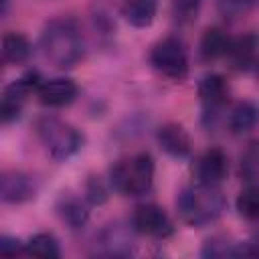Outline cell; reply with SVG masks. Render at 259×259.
<instances>
[{
    "label": "cell",
    "mask_w": 259,
    "mask_h": 259,
    "mask_svg": "<svg viewBox=\"0 0 259 259\" xmlns=\"http://www.w3.org/2000/svg\"><path fill=\"white\" fill-rule=\"evenodd\" d=\"M45 59L57 69H73L85 55V40L75 18L61 16L47 22L40 34Z\"/></svg>",
    "instance_id": "obj_1"
},
{
    "label": "cell",
    "mask_w": 259,
    "mask_h": 259,
    "mask_svg": "<svg viewBox=\"0 0 259 259\" xmlns=\"http://www.w3.org/2000/svg\"><path fill=\"white\" fill-rule=\"evenodd\" d=\"M180 217L192 227H204L221 217L225 210V198L219 186H186L176 198Z\"/></svg>",
    "instance_id": "obj_2"
},
{
    "label": "cell",
    "mask_w": 259,
    "mask_h": 259,
    "mask_svg": "<svg viewBox=\"0 0 259 259\" xmlns=\"http://www.w3.org/2000/svg\"><path fill=\"white\" fill-rule=\"evenodd\" d=\"M111 186L125 196H140L152 188L154 158L146 152L117 160L109 170Z\"/></svg>",
    "instance_id": "obj_3"
},
{
    "label": "cell",
    "mask_w": 259,
    "mask_h": 259,
    "mask_svg": "<svg viewBox=\"0 0 259 259\" xmlns=\"http://www.w3.org/2000/svg\"><path fill=\"white\" fill-rule=\"evenodd\" d=\"M34 130H36V136H38L40 144L45 146L47 154L55 162L69 160L83 146V134L77 127H73L71 123H67L55 115H45V117L36 119Z\"/></svg>",
    "instance_id": "obj_4"
},
{
    "label": "cell",
    "mask_w": 259,
    "mask_h": 259,
    "mask_svg": "<svg viewBox=\"0 0 259 259\" xmlns=\"http://www.w3.org/2000/svg\"><path fill=\"white\" fill-rule=\"evenodd\" d=\"M150 65L164 77L180 81L188 73V55L176 36H166L158 40L150 51Z\"/></svg>",
    "instance_id": "obj_5"
},
{
    "label": "cell",
    "mask_w": 259,
    "mask_h": 259,
    "mask_svg": "<svg viewBox=\"0 0 259 259\" xmlns=\"http://www.w3.org/2000/svg\"><path fill=\"white\" fill-rule=\"evenodd\" d=\"M40 85H42V81H40L38 71H26L18 79H14L10 85H6L4 93H2V107H0L2 121L8 123V121L16 119L22 111V103L26 101V97L32 91H38Z\"/></svg>",
    "instance_id": "obj_6"
},
{
    "label": "cell",
    "mask_w": 259,
    "mask_h": 259,
    "mask_svg": "<svg viewBox=\"0 0 259 259\" xmlns=\"http://www.w3.org/2000/svg\"><path fill=\"white\" fill-rule=\"evenodd\" d=\"M132 227L140 235L158 237V239H164L172 233V223H170L168 214L164 212V208H160L158 204L138 206L132 214Z\"/></svg>",
    "instance_id": "obj_7"
},
{
    "label": "cell",
    "mask_w": 259,
    "mask_h": 259,
    "mask_svg": "<svg viewBox=\"0 0 259 259\" xmlns=\"http://www.w3.org/2000/svg\"><path fill=\"white\" fill-rule=\"evenodd\" d=\"M38 190L36 178L20 172V170H8L0 178V196L4 202L18 204L24 200H30Z\"/></svg>",
    "instance_id": "obj_8"
},
{
    "label": "cell",
    "mask_w": 259,
    "mask_h": 259,
    "mask_svg": "<svg viewBox=\"0 0 259 259\" xmlns=\"http://www.w3.org/2000/svg\"><path fill=\"white\" fill-rule=\"evenodd\" d=\"M229 172L227 156L221 148H208L198 160H196V178L198 184L204 186H219Z\"/></svg>",
    "instance_id": "obj_9"
},
{
    "label": "cell",
    "mask_w": 259,
    "mask_h": 259,
    "mask_svg": "<svg viewBox=\"0 0 259 259\" xmlns=\"http://www.w3.org/2000/svg\"><path fill=\"white\" fill-rule=\"evenodd\" d=\"M77 91L79 89L73 79L55 77V79L42 81L36 95H38V101L47 107H63V105H69L77 97Z\"/></svg>",
    "instance_id": "obj_10"
},
{
    "label": "cell",
    "mask_w": 259,
    "mask_h": 259,
    "mask_svg": "<svg viewBox=\"0 0 259 259\" xmlns=\"http://www.w3.org/2000/svg\"><path fill=\"white\" fill-rule=\"evenodd\" d=\"M158 144L172 158H186L190 154V138L180 123L168 121L158 127Z\"/></svg>",
    "instance_id": "obj_11"
},
{
    "label": "cell",
    "mask_w": 259,
    "mask_h": 259,
    "mask_svg": "<svg viewBox=\"0 0 259 259\" xmlns=\"http://www.w3.org/2000/svg\"><path fill=\"white\" fill-rule=\"evenodd\" d=\"M229 87L223 75L219 73H208L200 79L198 83V97L204 103L206 109H217L227 101Z\"/></svg>",
    "instance_id": "obj_12"
},
{
    "label": "cell",
    "mask_w": 259,
    "mask_h": 259,
    "mask_svg": "<svg viewBox=\"0 0 259 259\" xmlns=\"http://www.w3.org/2000/svg\"><path fill=\"white\" fill-rule=\"evenodd\" d=\"M158 0H123L121 16L134 28H146L154 22Z\"/></svg>",
    "instance_id": "obj_13"
},
{
    "label": "cell",
    "mask_w": 259,
    "mask_h": 259,
    "mask_svg": "<svg viewBox=\"0 0 259 259\" xmlns=\"http://www.w3.org/2000/svg\"><path fill=\"white\" fill-rule=\"evenodd\" d=\"M257 47H259V38L255 34H245L231 42L227 57L235 69H249L255 63Z\"/></svg>",
    "instance_id": "obj_14"
},
{
    "label": "cell",
    "mask_w": 259,
    "mask_h": 259,
    "mask_svg": "<svg viewBox=\"0 0 259 259\" xmlns=\"http://www.w3.org/2000/svg\"><path fill=\"white\" fill-rule=\"evenodd\" d=\"M231 38L229 34L219 28V26H210L204 30L202 38H200V57L204 61H214L221 57H227L229 47H231Z\"/></svg>",
    "instance_id": "obj_15"
},
{
    "label": "cell",
    "mask_w": 259,
    "mask_h": 259,
    "mask_svg": "<svg viewBox=\"0 0 259 259\" xmlns=\"http://www.w3.org/2000/svg\"><path fill=\"white\" fill-rule=\"evenodd\" d=\"M99 245L105 255H127L132 243L127 231L115 223V225H107L99 233Z\"/></svg>",
    "instance_id": "obj_16"
},
{
    "label": "cell",
    "mask_w": 259,
    "mask_h": 259,
    "mask_svg": "<svg viewBox=\"0 0 259 259\" xmlns=\"http://www.w3.org/2000/svg\"><path fill=\"white\" fill-rule=\"evenodd\" d=\"M257 121L259 109L253 101H239L229 115V127L233 134H247L257 125Z\"/></svg>",
    "instance_id": "obj_17"
},
{
    "label": "cell",
    "mask_w": 259,
    "mask_h": 259,
    "mask_svg": "<svg viewBox=\"0 0 259 259\" xmlns=\"http://www.w3.org/2000/svg\"><path fill=\"white\" fill-rule=\"evenodd\" d=\"M30 42L20 32H6L2 36V59L12 65H20L30 57Z\"/></svg>",
    "instance_id": "obj_18"
},
{
    "label": "cell",
    "mask_w": 259,
    "mask_h": 259,
    "mask_svg": "<svg viewBox=\"0 0 259 259\" xmlns=\"http://www.w3.org/2000/svg\"><path fill=\"white\" fill-rule=\"evenodd\" d=\"M57 210H59L61 219H63L69 227H73V229L83 227V225L87 223V219H89L87 204H85L81 198L71 196V194L61 196V200L57 202Z\"/></svg>",
    "instance_id": "obj_19"
},
{
    "label": "cell",
    "mask_w": 259,
    "mask_h": 259,
    "mask_svg": "<svg viewBox=\"0 0 259 259\" xmlns=\"http://www.w3.org/2000/svg\"><path fill=\"white\" fill-rule=\"evenodd\" d=\"M255 253L249 249V243H233L227 237H212L204 243L202 255L204 257H237V255H251Z\"/></svg>",
    "instance_id": "obj_20"
},
{
    "label": "cell",
    "mask_w": 259,
    "mask_h": 259,
    "mask_svg": "<svg viewBox=\"0 0 259 259\" xmlns=\"http://www.w3.org/2000/svg\"><path fill=\"white\" fill-rule=\"evenodd\" d=\"M24 251L32 257H40V259H57L61 255L59 249V241L51 235V233H36L28 239V243H24Z\"/></svg>",
    "instance_id": "obj_21"
},
{
    "label": "cell",
    "mask_w": 259,
    "mask_h": 259,
    "mask_svg": "<svg viewBox=\"0 0 259 259\" xmlns=\"http://www.w3.org/2000/svg\"><path fill=\"white\" fill-rule=\"evenodd\" d=\"M239 176L247 182L259 180V138L249 142L239 160Z\"/></svg>",
    "instance_id": "obj_22"
},
{
    "label": "cell",
    "mask_w": 259,
    "mask_h": 259,
    "mask_svg": "<svg viewBox=\"0 0 259 259\" xmlns=\"http://www.w3.org/2000/svg\"><path fill=\"white\" fill-rule=\"evenodd\" d=\"M237 210L247 221H259V186L251 184L243 188L237 196Z\"/></svg>",
    "instance_id": "obj_23"
},
{
    "label": "cell",
    "mask_w": 259,
    "mask_h": 259,
    "mask_svg": "<svg viewBox=\"0 0 259 259\" xmlns=\"http://www.w3.org/2000/svg\"><path fill=\"white\" fill-rule=\"evenodd\" d=\"M255 4L257 0H219V10L229 18H237L249 12Z\"/></svg>",
    "instance_id": "obj_24"
},
{
    "label": "cell",
    "mask_w": 259,
    "mask_h": 259,
    "mask_svg": "<svg viewBox=\"0 0 259 259\" xmlns=\"http://www.w3.org/2000/svg\"><path fill=\"white\" fill-rule=\"evenodd\" d=\"M85 196L91 204H103L107 200V188L99 176H89L85 182Z\"/></svg>",
    "instance_id": "obj_25"
},
{
    "label": "cell",
    "mask_w": 259,
    "mask_h": 259,
    "mask_svg": "<svg viewBox=\"0 0 259 259\" xmlns=\"http://www.w3.org/2000/svg\"><path fill=\"white\" fill-rule=\"evenodd\" d=\"M196 10H198V0H174V14L180 20L194 18Z\"/></svg>",
    "instance_id": "obj_26"
},
{
    "label": "cell",
    "mask_w": 259,
    "mask_h": 259,
    "mask_svg": "<svg viewBox=\"0 0 259 259\" xmlns=\"http://www.w3.org/2000/svg\"><path fill=\"white\" fill-rule=\"evenodd\" d=\"M24 249V243H20L16 237H10V235H2L0 239V253L6 255V257H12L16 253H20Z\"/></svg>",
    "instance_id": "obj_27"
}]
</instances>
